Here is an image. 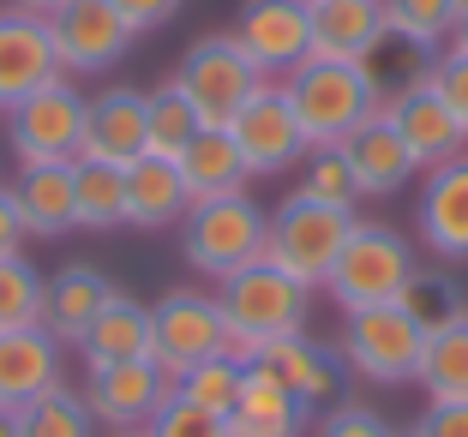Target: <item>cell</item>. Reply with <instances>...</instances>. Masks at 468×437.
Here are the masks:
<instances>
[{"mask_svg":"<svg viewBox=\"0 0 468 437\" xmlns=\"http://www.w3.org/2000/svg\"><path fill=\"white\" fill-rule=\"evenodd\" d=\"M217 300H222V324H229V354L252 359L271 342L306 329L313 287L294 282L289 270H276L271 258H259V264H247V270H234L229 282H217Z\"/></svg>","mask_w":468,"mask_h":437,"instance_id":"obj_1","label":"cell"},{"mask_svg":"<svg viewBox=\"0 0 468 437\" xmlns=\"http://www.w3.org/2000/svg\"><path fill=\"white\" fill-rule=\"evenodd\" d=\"M282 90H289V109H294V120H301V132H306L313 151L343 144L360 120H372V114L385 109L360 60H324V55H313V60H301V67L282 78Z\"/></svg>","mask_w":468,"mask_h":437,"instance_id":"obj_2","label":"cell"},{"mask_svg":"<svg viewBox=\"0 0 468 437\" xmlns=\"http://www.w3.org/2000/svg\"><path fill=\"white\" fill-rule=\"evenodd\" d=\"M264 246H271V210H259L247 192L186 204V216H180V258L210 282H229L234 270L259 264Z\"/></svg>","mask_w":468,"mask_h":437,"instance_id":"obj_3","label":"cell"},{"mask_svg":"<svg viewBox=\"0 0 468 437\" xmlns=\"http://www.w3.org/2000/svg\"><path fill=\"white\" fill-rule=\"evenodd\" d=\"M355 210H336V204H318L306 192H289L282 204L271 210V246L264 258L276 270H289L294 282L306 287H324L336 270V252L348 246V234H355Z\"/></svg>","mask_w":468,"mask_h":437,"instance_id":"obj_4","label":"cell"},{"mask_svg":"<svg viewBox=\"0 0 468 437\" xmlns=\"http://www.w3.org/2000/svg\"><path fill=\"white\" fill-rule=\"evenodd\" d=\"M414 270H420V258H414V246L402 240L397 228H385V222H355V234H348V246L336 252V270H331V300L343 306V312H367V306H397L402 287L414 282Z\"/></svg>","mask_w":468,"mask_h":437,"instance_id":"obj_5","label":"cell"},{"mask_svg":"<svg viewBox=\"0 0 468 437\" xmlns=\"http://www.w3.org/2000/svg\"><path fill=\"white\" fill-rule=\"evenodd\" d=\"M175 84L186 90V102H193L198 120L229 132L234 114L247 109V102H252V96H259L271 78L252 67V55H247V48H240L234 36H198L193 48L180 55Z\"/></svg>","mask_w":468,"mask_h":437,"instance_id":"obj_6","label":"cell"},{"mask_svg":"<svg viewBox=\"0 0 468 437\" xmlns=\"http://www.w3.org/2000/svg\"><path fill=\"white\" fill-rule=\"evenodd\" d=\"M336 354L367 383H414L420 354H427V329L414 324L402 306L343 312V342H336Z\"/></svg>","mask_w":468,"mask_h":437,"instance_id":"obj_7","label":"cell"},{"mask_svg":"<svg viewBox=\"0 0 468 437\" xmlns=\"http://www.w3.org/2000/svg\"><path fill=\"white\" fill-rule=\"evenodd\" d=\"M229 354V324H222V300L205 287H168L151 306V359L180 378L198 359Z\"/></svg>","mask_w":468,"mask_h":437,"instance_id":"obj_8","label":"cell"},{"mask_svg":"<svg viewBox=\"0 0 468 437\" xmlns=\"http://www.w3.org/2000/svg\"><path fill=\"white\" fill-rule=\"evenodd\" d=\"M84 102L72 78L42 84L37 96H25L13 114H6V138H13V156L18 168L30 162H79V144H84Z\"/></svg>","mask_w":468,"mask_h":437,"instance_id":"obj_9","label":"cell"},{"mask_svg":"<svg viewBox=\"0 0 468 437\" xmlns=\"http://www.w3.org/2000/svg\"><path fill=\"white\" fill-rule=\"evenodd\" d=\"M48 36H55V60L67 78H90V72H114L126 60V48L138 42V30L121 18L114 0H67L55 18H48Z\"/></svg>","mask_w":468,"mask_h":437,"instance_id":"obj_10","label":"cell"},{"mask_svg":"<svg viewBox=\"0 0 468 437\" xmlns=\"http://www.w3.org/2000/svg\"><path fill=\"white\" fill-rule=\"evenodd\" d=\"M229 36L264 78H289L301 60H313V0H247Z\"/></svg>","mask_w":468,"mask_h":437,"instance_id":"obj_11","label":"cell"},{"mask_svg":"<svg viewBox=\"0 0 468 437\" xmlns=\"http://www.w3.org/2000/svg\"><path fill=\"white\" fill-rule=\"evenodd\" d=\"M229 138H234V151L247 156L252 180H259V174H289V168H301L306 151H313V144H306V132H301V120H294V109H289L282 78H271L247 102V109L234 114Z\"/></svg>","mask_w":468,"mask_h":437,"instance_id":"obj_12","label":"cell"},{"mask_svg":"<svg viewBox=\"0 0 468 437\" xmlns=\"http://www.w3.org/2000/svg\"><path fill=\"white\" fill-rule=\"evenodd\" d=\"M175 396V378H168L156 359H133V366H109V371H90L84 383V401L102 425L114 432H144V425L163 413V401Z\"/></svg>","mask_w":468,"mask_h":437,"instance_id":"obj_13","label":"cell"},{"mask_svg":"<svg viewBox=\"0 0 468 437\" xmlns=\"http://www.w3.org/2000/svg\"><path fill=\"white\" fill-rule=\"evenodd\" d=\"M67 78L55 60V36H48V18H30L18 6L0 13V114H13L25 96H37L42 84Z\"/></svg>","mask_w":468,"mask_h":437,"instance_id":"obj_14","label":"cell"},{"mask_svg":"<svg viewBox=\"0 0 468 437\" xmlns=\"http://www.w3.org/2000/svg\"><path fill=\"white\" fill-rule=\"evenodd\" d=\"M247 366H259L264 378H276L306 413H331L336 396H343V371H336V366H343V354L318 348L306 329H301V336H282V342H271L264 354H252Z\"/></svg>","mask_w":468,"mask_h":437,"instance_id":"obj_15","label":"cell"},{"mask_svg":"<svg viewBox=\"0 0 468 437\" xmlns=\"http://www.w3.org/2000/svg\"><path fill=\"white\" fill-rule=\"evenodd\" d=\"M385 114L397 120V132H402V144H409V156L420 162V174L468 151V126L456 120L451 102H444V96L432 90L427 78L409 84V90H397V96L385 102Z\"/></svg>","mask_w":468,"mask_h":437,"instance_id":"obj_16","label":"cell"},{"mask_svg":"<svg viewBox=\"0 0 468 437\" xmlns=\"http://www.w3.org/2000/svg\"><path fill=\"white\" fill-rule=\"evenodd\" d=\"M144 151H151V144H144V90H133V84H109V90L90 96L79 162L133 168Z\"/></svg>","mask_w":468,"mask_h":437,"instance_id":"obj_17","label":"cell"},{"mask_svg":"<svg viewBox=\"0 0 468 437\" xmlns=\"http://www.w3.org/2000/svg\"><path fill=\"white\" fill-rule=\"evenodd\" d=\"M336 151H343V162H348V174H355L360 198H397V192L420 174V162L409 156V144H402L397 120H390L385 109L372 114V120H360Z\"/></svg>","mask_w":468,"mask_h":437,"instance_id":"obj_18","label":"cell"},{"mask_svg":"<svg viewBox=\"0 0 468 437\" xmlns=\"http://www.w3.org/2000/svg\"><path fill=\"white\" fill-rule=\"evenodd\" d=\"M414 222H420V240L432 258L468 264V151L427 168V192H420Z\"/></svg>","mask_w":468,"mask_h":437,"instance_id":"obj_19","label":"cell"},{"mask_svg":"<svg viewBox=\"0 0 468 437\" xmlns=\"http://www.w3.org/2000/svg\"><path fill=\"white\" fill-rule=\"evenodd\" d=\"M114 294H121V287H114L97 264H67V270H55L48 282H42V317L37 324L48 329L60 348H79L84 329H90V317H97Z\"/></svg>","mask_w":468,"mask_h":437,"instance_id":"obj_20","label":"cell"},{"mask_svg":"<svg viewBox=\"0 0 468 437\" xmlns=\"http://www.w3.org/2000/svg\"><path fill=\"white\" fill-rule=\"evenodd\" d=\"M390 36L385 0H313V55L367 67Z\"/></svg>","mask_w":468,"mask_h":437,"instance_id":"obj_21","label":"cell"},{"mask_svg":"<svg viewBox=\"0 0 468 437\" xmlns=\"http://www.w3.org/2000/svg\"><path fill=\"white\" fill-rule=\"evenodd\" d=\"M18 222L30 240H60L67 228H79V192H72V162H30L18 168L13 186Z\"/></svg>","mask_w":468,"mask_h":437,"instance_id":"obj_22","label":"cell"},{"mask_svg":"<svg viewBox=\"0 0 468 437\" xmlns=\"http://www.w3.org/2000/svg\"><path fill=\"white\" fill-rule=\"evenodd\" d=\"M60 390V342L48 329H6L0 336V408L18 413L25 401Z\"/></svg>","mask_w":468,"mask_h":437,"instance_id":"obj_23","label":"cell"},{"mask_svg":"<svg viewBox=\"0 0 468 437\" xmlns=\"http://www.w3.org/2000/svg\"><path fill=\"white\" fill-rule=\"evenodd\" d=\"M84 371H109V366H133V359H151V306L133 300V294H114L90 329L79 342Z\"/></svg>","mask_w":468,"mask_h":437,"instance_id":"obj_24","label":"cell"},{"mask_svg":"<svg viewBox=\"0 0 468 437\" xmlns=\"http://www.w3.org/2000/svg\"><path fill=\"white\" fill-rule=\"evenodd\" d=\"M186 180H180L175 156H138L126 168V228H175L186 216Z\"/></svg>","mask_w":468,"mask_h":437,"instance_id":"obj_25","label":"cell"},{"mask_svg":"<svg viewBox=\"0 0 468 437\" xmlns=\"http://www.w3.org/2000/svg\"><path fill=\"white\" fill-rule=\"evenodd\" d=\"M175 168H180V180H186V198H193V204H205V198H229V192H247V180H252L247 156L234 151V138L222 132V126H205V132L175 156Z\"/></svg>","mask_w":468,"mask_h":437,"instance_id":"obj_26","label":"cell"},{"mask_svg":"<svg viewBox=\"0 0 468 437\" xmlns=\"http://www.w3.org/2000/svg\"><path fill=\"white\" fill-rule=\"evenodd\" d=\"M229 437H306V408L276 378L247 366V390L229 413Z\"/></svg>","mask_w":468,"mask_h":437,"instance_id":"obj_27","label":"cell"},{"mask_svg":"<svg viewBox=\"0 0 468 437\" xmlns=\"http://www.w3.org/2000/svg\"><path fill=\"white\" fill-rule=\"evenodd\" d=\"M414 383L427 390V401H468V317L439 329V336H427Z\"/></svg>","mask_w":468,"mask_h":437,"instance_id":"obj_28","label":"cell"},{"mask_svg":"<svg viewBox=\"0 0 468 437\" xmlns=\"http://www.w3.org/2000/svg\"><path fill=\"white\" fill-rule=\"evenodd\" d=\"M198 132H205V120L193 114V102L175 78L144 90V144H151V156H180Z\"/></svg>","mask_w":468,"mask_h":437,"instance_id":"obj_29","label":"cell"},{"mask_svg":"<svg viewBox=\"0 0 468 437\" xmlns=\"http://www.w3.org/2000/svg\"><path fill=\"white\" fill-rule=\"evenodd\" d=\"M240 390H247V359H240V354L198 359V366H186L175 378V396L193 401V408H205V413H217V420H229V413H234Z\"/></svg>","mask_w":468,"mask_h":437,"instance_id":"obj_30","label":"cell"},{"mask_svg":"<svg viewBox=\"0 0 468 437\" xmlns=\"http://www.w3.org/2000/svg\"><path fill=\"white\" fill-rule=\"evenodd\" d=\"M72 192H79V228H126V168L72 162Z\"/></svg>","mask_w":468,"mask_h":437,"instance_id":"obj_31","label":"cell"},{"mask_svg":"<svg viewBox=\"0 0 468 437\" xmlns=\"http://www.w3.org/2000/svg\"><path fill=\"white\" fill-rule=\"evenodd\" d=\"M397 306H402V312H409L420 329H427V336H439V329H451V324H463V317H468L463 282H456V276H444V270H414V282L402 287Z\"/></svg>","mask_w":468,"mask_h":437,"instance_id":"obj_32","label":"cell"},{"mask_svg":"<svg viewBox=\"0 0 468 437\" xmlns=\"http://www.w3.org/2000/svg\"><path fill=\"white\" fill-rule=\"evenodd\" d=\"M90 425H97L90 401L79 390H67V383L18 408V437H90Z\"/></svg>","mask_w":468,"mask_h":437,"instance_id":"obj_33","label":"cell"},{"mask_svg":"<svg viewBox=\"0 0 468 437\" xmlns=\"http://www.w3.org/2000/svg\"><path fill=\"white\" fill-rule=\"evenodd\" d=\"M456 13H463V0H385L390 36L414 42V48H427V55H439L444 42H451Z\"/></svg>","mask_w":468,"mask_h":437,"instance_id":"obj_34","label":"cell"},{"mask_svg":"<svg viewBox=\"0 0 468 437\" xmlns=\"http://www.w3.org/2000/svg\"><path fill=\"white\" fill-rule=\"evenodd\" d=\"M42 317V270L30 258L0 264V336L6 329H37Z\"/></svg>","mask_w":468,"mask_h":437,"instance_id":"obj_35","label":"cell"},{"mask_svg":"<svg viewBox=\"0 0 468 437\" xmlns=\"http://www.w3.org/2000/svg\"><path fill=\"white\" fill-rule=\"evenodd\" d=\"M294 192H306V198H318V204H336V210H360V186H355V174H348V162H343V151H306V162H301V186Z\"/></svg>","mask_w":468,"mask_h":437,"instance_id":"obj_36","label":"cell"},{"mask_svg":"<svg viewBox=\"0 0 468 437\" xmlns=\"http://www.w3.org/2000/svg\"><path fill=\"white\" fill-rule=\"evenodd\" d=\"M427 67H432L427 48H414V42H402V36H385V48L367 60V78H372V90H378V102H390L397 90L427 78Z\"/></svg>","mask_w":468,"mask_h":437,"instance_id":"obj_37","label":"cell"},{"mask_svg":"<svg viewBox=\"0 0 468 437\" xmlns=\"http://www.w3.org/2000/svg\"><path fill=\"white\" fill-rule=\"evenodd\" d=\"M144 432H151V437H229V420H217V413L193 408V401L168 396V401H163V413H156Z\"/></svg>","mask_w":468,"mask_h":437,"instance_id":"obj_38","label":"cell"},{"mask_svg":"<svg viewBox=\"0 0 468 437\" xmlns=\"http://www.w3.org/2000/svg\"><path fill=\"white\" fill-rule=\"evenodd\" d=\"M313 437H397V432L385 425V413L360 408V401H336L331 413H318Z\"/></svg>","mask_w":468,"mask_h":437,"instance_id":"obj_39","label":"cell"},{"mask_svg":"<svg viewBox=\"0 0 468 437\" xmlns=\"http://www.w3.org/2000/svg\"><path fill=\"white\" fill-rule=\"evenodd\" d=\"M427 84L451 102V114L468 126V55H456V48H439L427 67Z\"/></svg>","mask_w":468,"mask_h":437,"instance_id":"obj_40","label":"cell"},{"mask_svg":"<svg viewBox=\"0 0 468 437\" xmlns=\"http://www.w3.org/2000/svg\"><path fill=\"white\" fill-rule=\"evenodd\" d=\"M409 437H468V401H427Z\"/></svg>","mask_w":468,"mask_h":437,"instance_id":"obj_41","label":"cell"},{"mask_svg":"<svg viewBox=\"0 0 468 437\" xmlns=\"http://www.w3.org/2000/svg\"><path fill=\"white\" fill-rule=\"evenodd\" d=\"M114 6H121V18L133 30H163L180 13V0H114Z\"/></svg>","mask_w":468,"mask_h":437,"instance_id":"obj_42","label":"cell"},{"mask_svg":"<svg viewBox=\"0 0 468 437\" xmlns=\"http://www.w3.org/2000/svg\"><path fill=\"white\" fill-rule=\"evenodd\" d=\"M25 222H18V204H13V192L0 186V264L6 258H25Z\"/></svg>","mask_w":468,"mask_h":437,"instance_id":"obj_43","label":"cell"},{"mask_svg":"<svg viewBox=\"0 0 468 437\" xmlns=\"http://www.w3.org/2000/svg\"><path fill=\"white\" fill-rule=\"evenodd\" d=\"M13 6H18V13H30V18H55L67 0H13Z\"/></svg>","mask_w":468,"mask_h":437,"instance_id":"obj_44","label":"cell"},{"mask_svg":"<svg viewBox=\"0 0 468 437\" xmlns=\"http://www.w3.org/2000/svg\"><path fill=\"white\" fill-rule=\"evenodd\" d=\"M444 48H456V55H468V0H463V13H456V30H451V42Z\"/></svg>","mask_w":468,"mask_h":437,"instance_id":"obj_45","label":"cell"},{"mask_svg":"<svg viewBox=\"0 0 468 437\" xmlns=\"http://www.w3.org/2000/svg\"><path fill=\"white\" fill-rule=\"evenodd\" d=\"M0 437H18V413H6V408H0Z\"/></svg>","mask_w":468,"mask_h":437,"instance_id":"obj_46","label":"cell"},{"mask_svg":"<svg viewBox=\"0 0 468 437\" xmlns=\"http://www.w3.org/2000/svg\"><path fill=\"white\" fill-rule=\"evenodd\" d=\"M114 437H151V432H114Z\"/></svg>","mask_w":468,"mask_h":437,"instance_id":"obj_47","label":"cell"}]
</instances>
